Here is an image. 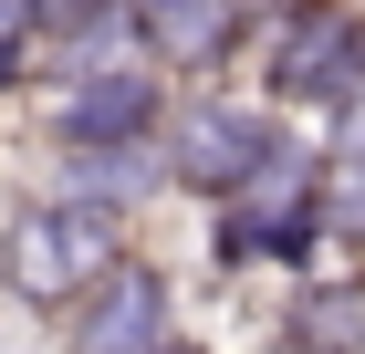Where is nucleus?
Here are the masks:
<instances>
[{"instance_id":"1","label":"nucleus","mask_w":365,"mask_h":354,"mask_svg":"<svg viewBox=\"0 0 365 354\" xmlns=\"http://www.w3.org/2000/svg\"><path fill=\"white\" fill-rule=\"evenodd\" d=\"M115 271H125V261H115V219L94 209V198L21 209L11 240H0V281H11L21 302H94Z\"/></svg>"},{"instance_id":"2","label":"nucleus","mask_w":365,"mask_h":354,"mask_svg":"<svg viewBox=\"0 0 365 354\" xmlns=\"http://www.w3.org/2000/svg\"><path fill=\"white\" fill-rule=\"evenodd\" d=\"M272 125H261L251 105H220V94H198V105H178V136H168V167H178V188L198 198H240L261 188V167H272Z\"/></svg>"},{"instance_id":"3","label":"nucleus","mask_w":365,"mask_h":354,"mask_svg":"<svg viewBox=\"0 0 365 354\" xmlns=\"http://www.w3.org/2000/svg\"><path fill=\"white\" fill-rule=\"evenodd\" d=\"M272 94H292V105H344V94H365V31L344 21L334 0H292V11H282Z\"/></svg>"},{"instance_id":"4","label":"nucleus","mask_w":365,"mask_h":354,"mask_svg":"<svg viewBox=\"0 0 365 354\" xmlns=\"http://www.w3.org/2000/svg\"><path fill=\"white\" fill-rule=\"evenodd\" d=\"M220 250L230 261H303L313 250V177H303V157H272L261 188H240V209L220 219Z\"/></svg>"},{"instance_id":"5","label":"nucleus","mask_w":365,"mask_h":354,"mask_svg":"<svg viewBox=\"0 0 365 354\" xmlns=\"http://www.w3.org/2000/svg\"><path fill=\"white\" fill-rule=\"evenodd\" d=\"M73 354H168V281L146 271V261H125L73 313Z\"/></svg>"},{"instance_id":"6","label":"nucleus","mask_w":365,"mask_h":354,"mask_svg":"<svg viewBox=\"0 0 365 354\" xmlns=\"http://www.w3.org/2000/svg\"><path fill=\"white\" fill-rule=\"evenodd\" d=\"M63 146H94V157H115L125 136H146L157 125V94H146V73H84L73 94H63Z\"/></svg>"},{"instance_id":"7","label":"nucleus","mask_w":365,"mask_h":354,"mask_svg":"<svg viewBox=\"0 0 365 354\" xmlns=\"http://www.w3.org/2000/svg\"><path fill=\"white\" fill-rule=\"evenodd\" d=\"M292 344H303V354H355V344H365V302L334 292V281L303 292V302H292Z\"/></svg>"},{"instance_id":"8","label":"nucleus","mask_w":365,"mask_h":354,"mask_svg":"<svg viewBox=\"0 0 365 354\" xmlns=\"http://www.w3.org/2000/svg\"><path fill=\"white\" fill-rule=\"evenodd\" d=\"M146 31H157L178 63H198V53L230 42V11H220V0H168V11H146Z\"/></svg>"},{"instance_id":"9","label":"nucleus","mask_w":365,"mask_h":354,"mask_svg":"<svg viewBox=\"0 0 365 354\" xmlns=\"http://www.w3.org/2000/svg\"><path fill=\"white\" fill-rule=\"evenodd\" d=\"M42 11H53V0H0V94H11V73H21V53H31V31H42Z\"/></svg>"},{"instance_id":"10","label":"nucleus","mask_w":365,"mask_h":354,"mask_svg":"<svg viewBox=\"0 0 365 354\" xmlns=\"http://www.w3.org/2000/svg\"><path fill=\"white\" fill-rule=\"evenodd\" d=\"M334 219H355V229H365V167H355V188H334Z\"/></svg>"},{"instance_id":"11","label":"nucleus","mask_w":365,"mask_h":354,"mask_svg":"<svg viewBox=\"0 0 365 354\" xmlns=\"http://www.w3.org/2000/svg\"><path fill=\"white\" fill-rule=\"evenodd\" d=\"M136 11H168V0H136Z\"/></svg>"},{"instance_id":"12","label":"nucleus","mask_w":365,"mask_h":354,"mask_svg":"<svg viewBox=\"0 0 365 354\" xmlns=\"http://www.w3.org/2000/svg\"><path fill=\"white\" fill-rule=\"evenodd\" d=\"M168 354H198V344H168Z\"/></svg>"}]
</instances>
